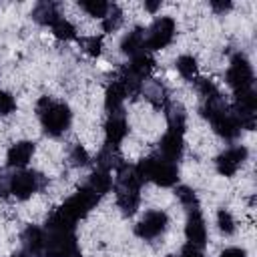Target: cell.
I'll list each match as a JSON object with an SVG mask.
<instances>
[{
    "label": "cell",
    "mask_w": 257,
    "mask_h": 257,
    "mask_svg": "<svg viewBox=\"0 0 257 257\" xmlns=\"http://www.w3.org/2000/svg\"><path fill=\"white\" fill-rule=\"evenodd\" d=\"M201 112L203 116L213 124L215 133L225 139V141H235L239 135H241V126H239V120L233 112V108L227 106V102L223 100L221 92H215L211 96L205 98L203 106H201Z\"/></svg>",
    "instance_id": "cell-1"
},
{
    "label": "cell",
    "mask_w": 257,
    "mask_h": 257,
    "mask_svg": "<svg viewBox=\"0 0 257 257\" xmlns=\"http://www.w3.org/2000/svg\"><path fill=\"white\" fill-rule=\"evenodd\" d=\"M143 183L145 181L141 179L137 167L128 163H120L116 167V203L124 215H133L139 209Z\"/></svg>",
    "instance_id": "cell-2"
},
{
    "label": "cell",
    "mask_w": 257,
    "mask_h": 257,
    "mask_svg": "<svg viewBox=\"0 0 257 257\" xmlns=\"http://www.w3.org/2000/svg\"><path fill=\"white\" fill-rule=\"evenodd\" d=\"M36 112H38L44 133L50 137H60L70 126V120H72V112H70L68 104L52 100L50 96H42L38 100Z\"/></svg>",
    "instance_id": "cell-3"
},
{
    "label": "cell",
    "mask_w": 257,
    "mask_h": 257,
    "mask_svg": "<svg viewBox=\"0 0 257 257\" xmlns=\"http://www.w3.org/2000/svg\"><path fill=\"white\" fill-rule=\"evenodd\" d=\"M137 171L143 181H153L159 187H173L179 181V167L177 163H171L163 159L161 155H153L143 159L137 165Z\"/></svg>",
    "instance_id": "cell-4"
},
{
    "label": "cell",
    "mask_w": 257,
    "mask_h": 257,
    "mask_svg": "<svg viewBox=\"0 0 257 257\" xmlns=\"http://www.w3.org/2000/svg\"><path fill=\"white\" fill-rule=\"evenodd\" d=\"M40 257H82L74 231H46Z\"/></svg>",
    "instance_id": "cell-5"
},
{
    "label": "cell",
    "mask_w": 257,
    "mask_h": 257,
    "mask_svg": "<svg viewBox=\"0 0 257 257\" xmlns=\"http://www.w3.org/2000/svg\"><path fill=\"white\" fill-rule=\"evenodd\" d=\"M253 68L245 54H235L231 58L229 70H227V82L233 88V94H241L247 90H253Z\"/></svg>",
    "instance_id": "cell-6"
},
{
    "label": "cell",
    "mask_w": 257,
    "mask_h": 257,
    "mask_svg": "<svg viewBox=\"0 0 257 257\" xmlns=\"http://www.w3.org/2000/svg\"><path fill=\"white\" fill-rule=\"evenodd\" d=\"M98 199L100 197H96L86 185L84 187H80L72 197H68L66 201H64V205L58 209L62 215H66L72 223H76V221H80V219H84L88 213H90V209L98 203Z\"/></svg>",
    "instance_id": "cell-7"
},
{
    "label": "cell",
    "mask_w": 257,
    "mask_h": 257,
    "mask_svg": "<svg viewBox=\"0 0 257 257\" xmlns=\"http://www.w3.org/2000/svg\"><path fill=\"white\" fill-rule=\"evenodd\" d=\"M175 36V20L171 16H161L145 32V50H161L171 44Z\"/></svg>",
    "instance_id": "cell-8"
},
{
    "label": "cell",
    "mask_w": 257,
    "mask_h": 257,
    "mask_svg": "<svg viewBox=\"0 0 257 257\" xmlns=\"http://www.w3.org/2000/svg\"><path fill=\"white\" fill-rule=\"evenodd\" d=\"M42 185H44L42 175H38V173H34V171H16V173L10 177V181H8V191H10L16 199L24 201V199L32 197Z\"/></svg>",
    "instance_id": "cell-9"
},
{
    "label": "cell",
    "mask_w": 257,
    "mask_h": 257,
    "mask_svg": "<svg viewBox=\"0 0 257 257\" xmlns=\"http://www.w3.org/2000/svg\"><path fill=\"white\" fill-rule=\"evenodd\" d=\"M167 225H169V217H167L165 211H149L135 225V233H137V237L149 241V239H155V237L163 235Z\"/></svg>",
    "instance_id": "cell-10"
},
{
    "label": "cell",
    "mask_w": 257,
    "mask_h": 257,
    "mask_svg": "<svg viewBox=\"0 0 257 257\" xmlns=\"http://www.w3.org/2000/svg\"><path fill=\"white\" fill-rule=\"evenodd\" d=\"M247 155H249V151H247V147H243V145L229 147L227 151H223V153L215 159L217 171H219L223 177H233V175L241 169V165L245 163Z\"/></svg>",
    "instance_id": "cell-11"
},
{
    "label": "cell",
    "mask_w": 257,
    "mask_h": 257,
    "mask_svg": "<svg viewBox=\"0 0 257 257\" xmlns=\"http://www.w3.org/2000/svg\"><path fill=\"white\" fill-rule=\"evenodd\" d=\"M126 133H128V124H126L124 112L122 110L110 112L108 114V120L104 124V143H106V147L118 149V145L122 143V139L126 137Z\"/></svg>",
    "instance_id": "cell-12"
},
{
    "label": "cell",
    "mask_w": 257,
    "mask_h": 257,
    "mask_svg": "<svg viewBox=\"0 0 257 257\" xmlns=\"http://www.w3.org/2000/svg\"><path fill=\"white\" fill-rule=\"evenodd\" d=\"M185 237L191 245H197V247H203L207 243V227L199 207L189 209L187 223H185Z\"/></svg>",
    "instance_id": "cell-13"
},
{
    "label": "cell",
    "mask_w": 257,
    "mask_h": 257,
    "mask_svg": "<svg viewBox=\"0 0 257 257\" xmlns=\"http://www.w3.org/2000/svg\"><path fill=\"white\" fill-rule=\"evenodd\" d=\"M159 149H161V157L163 159H167L171 163H177L183 157V149H185L183 135L175 133V131H167L165 137L159 143Z\"/></svg>",
    "instance_id": "cell-14"
},
{
    "label": "cell",
    "mask_w": 257,
    "mask_h": 257,
    "mask_svg": "<svg viewBox=\"0 0 257 257\" xmlns=\"http://www.w3.org/2000/svg\"><path fill=\"white\" fill-rule=\"evenodd\" d=\"M32 155H34V145L30 141H18V143H14L8 149V155H6L8 167H12V169H24L30 163Z\"/></svg>",
    "instance_id": "cell-15"
},
{
    "label": "cell",
    "mask_w": 257,
    "mask_h": 257,
    "mask_svg": "<svg viewBox=\"0 0 257 257\" xmlns=\"http://www.w3.org/2000/svg\"><path fill=\"white\" fill-rule=\"evenodd\" d=\"M126 96H128V92H126L124 82H122L120 78H114V80L108 84L106 94H104V106H106L108 114L122 110V102H124Z\"/></svg>",
    "instance_id": "cell-16"
},
{
    "label": "cell",
    "mask_w": 257,
    "mask_h": 257,
    "mask_svg": "<svg viewBox=\"0 0 257 257\" xmlns=\"http://www.w3.org/2000/svg\"><path fill=\"white\" fill-rule=\"evenodd\" d=\"M22 245L28 257H40L44 249V231L34 225L26 227V231L22 233Z\"/></svg>",
    "instance_id": "cell-17"
},
{
    "label": "cell",
    "mask_w": 257,
    "mask_h": 257,
    "mask_svg": "<svg viewBox=\"0 0 257 257\" xmlns=\"http://www.w3.org/2000/svg\"><path fill=\"white\" fill-rule=\"evenodd\" d=\"M145 32H147V30H143V28H135L133 32H128V34L122 38V42H120L122 52L128 54L131 58L137 56V54H141V52H147V50H145Z\"/></svg>",
    "instance_id": "cell-18"
},
{
    "label": "cell",
    "mask_w": 257,
    "mask_h": 257,
    "mask_svg": "<svg viewBox=\"0 0 257 257\" xmlns=\"http://www.w3.org/2000/svg\"><path fill=\"white\" fill-rule=\"evenodd\" d=\"M153 66H155V60L151 58V54H149V52H141V54H137V56L131 58V64L126 66V70H128L133 76L145 80V78H149Z\"/></svg>",
    "instance_id": "cell-19"
},
{
    "label": "cell",
    "mask_w": 257,
    "mask_h": 257,
    "mask_svg": "<svg viewBox=\"0 0 257 257\" xmlns=\"http://www.w3.org/2000/svg\"><path fill=\"white\" fill-rule=\"evenodd\" d=\"M32 18L38 22V24H42V26H52L58 18H62L60 14H58V8H56V4L54 2H40V4H36V8L32 10Z\"/></svg>",
    "instance_id": "cell-20"
},
{
    "label": "cell",
    "mask_w": 257,
    "mask_h": 257,
    "mask_svg": "<svg viewBox=\"0 0 257 257\" xmlns=\"http://www.w3.org/2000/svg\"><path fill=\"white\" fill-rule=\"evenodd\" d=\"M86 187H88L96 197H102V195H106V193L112 189V177H110V173L96 169V171L88 177Z\"/></svg>",
    "instance_id": "cell-21"
},
{
    "label": "cell",
    "mask_w": 257,
    "mask_h": 257,
    "mask_svg": "<svg viewBox=\"0 0 257 257\" xmlns=\"http://www.w3.org/2000/svg\"><path fill=\"white\" fill-rule=\"evenodd\" d=\"M167 120H169V131L175 133H185V124H187V114L185 108L179 102H167Z\"/></svg>",
    "instance_id": "cell-22"
},
{
    "label": "cell",
    "mask_w": 257,
    "mask_h": 257,
    "mask_svg": "<svg viewBox=\"0 0 257 257\" xmlns=\"http://www.w3.org/2000/svg\"><path fill=\"white\" fill-rule=\"evenodd\" d=\"M143 90H145V96L155 104V106H167V90H165V86L161 84V82H157V80H145L143 82Z\"/></svg>",
    "instance_id": "cell-23"
},
{
    "label": "cell",
    "mask_w": 257,
    "mask_h": 257,
    "mask_svg": "<svg viewBox=\"0 0 257 257\" xmlns=\"http://www.w3.org/2000/svg\"><path fill=\"white\" fill-rule=\"evenodd\" d=\"M120 163H122V161H120L116 149L106 147V145H104V149H102V151L98 153V157H96V169L106 171V173H110L112 169H116Z\"/></svg>",
    "instance_id": "cell-24"
},
{
    "label": "cell",
    "mask_w": 257,
    "mask_h": 257,
    "mask_svg": "<svg viewBox=\"0 0 257 257\" xmlns=\"http://www.w3.org/2000/svg\"><path fill=\"white\" fill-rule=\"evenodd\" d=\"M177 70L181 72L183 78L195 80L197 78V60L191 54H183V56L177 58Z\"/></svg>",
    "instance_id": "cell-25"
},
{
    "label": "cell",
    "mask_w": 257,
    "mask_h": 257,
    "mask_svg": "<svg viewBox=\"0 0 257 257\" xmlns=\"http://www.w3.org/2000/svg\"><path fill=\"white\" fill-rule=\"evenodd\" d=\"M78 4H80V8L84 12H88L94 18H104L106 12H108V8H110V4L104 2V0H80Z\"/></svg>",
    "instance_id": "cell-26"
},
{
    "label": "cell",
    "mask_w": 257,
    "mask_h": 257,
    "mask_svg": "<svg viewBox=\"0 0 257 257\" xmlns=\"http://www.w3.org/2000/svg\"><path fill=\"white\" fill-rule=\"evenodd\" d=\"M50 28H52L54 36L60 38V40H74L76 38V28L68 20H64V18H58Z\"/></svg>",
    "instance_id": "cell-27"
},
{
    "label": "cell",
    "mask_w": 257,
    "mask_h": 257,
    "mask_svg": "<svg viewBox=\"0 0 257 257\" xmlns=\"http://www.w3.org/2000/svg\"><path fill=\"white\" fill-rule=\"evenodd\" d=\"M120 22H122V10H120L116 4H110L106 16L102 18V28H104V32L116 30V28L120 26Z\"/></svg>",
    "instance_id": "cell-28"
},
{
    "label": "cell",
    "mask_w": 257,
    "mask_h": 257,
    "mask_svg": "<svg viewBox=\"0 0 257 257\" xmlns=\"http://www.w3.org/2000/svg\"><path fill=\"white\" fill-rule=\"evenodd\" d=\"M217 225H219V231L225 233V235H233V233H235V219H233V215H231L229 211H225V209H221V211L217 213Z\"/></svg>",
    "instance_id": "cell-29"
},
{
    "label": "cell",
    "mask_w": 257,
    "mask_h": 257,
    "mask_svg": "<svg viewBox=\"0 0 257 257\" xmlns=\"http://www.w3.org/2000/svg\"><path fill=\"white\" fill-rule=\"evenodd\" d=\"M177 197H179V201L187 207V211H189V209L199 207L197 195H195V191H193L191 187H177Z\"/></svg>",
    "instance_id": "cell-30"
},
{
    "label": "cell",
    "mask_w": 257,
    "mask_h": 257,
    "mask_svg": "<svg viewBox=\"0 0 257 257\" xmlns=\"http://www.w3.org/2000/svg\"><path fill=\"white\" fill-rule=\"evenodd\" d=\"M14 110H16L14 96L10 92H6V90H0V116H6L10 112H14Z\"/></svg>",
    "instance_id": "cell-31"
},
{
    "label": "cell",
    "mask_w": 257,
    "mask_h": 257,
    "mask_svg": "<svg viewBox=\"0 0 257 257\" xmlns=\"http://www.w3.org/2000/svg\"><path fill=\"white\" fill-rule=\"evenodd\" d=\"M70 163H72L74 167H84V165H88V153L84 151V147L74 145V147L70 149Z\"/></svg>",
    "instance_id": "cell-32"
},
{
    "label": "cell",
    "mask_w": 257,
    "mask_h": 257,
    "mask_svg": "<svg viewBox=\"0 0 257 257\" xmlns=\"http://www.w3.org/2000/svg\"><path fill=\"white\" fill-rule=\"evenodd\" d=\"M82 46H84V50L90 56H98L100 54V48H102V40H100V36H90V38H84L82 40Z\"/></svg>",
    "instance_id": "cell-33"
},
{
    "label": "cell",
    "mask_w": 257,
    "mask_h": 257,
    "mask_svg": "<svg viewBox=\"0 0 257 257\" xmlns=\"http://www.w3.org/2000/svg\"><path fill=\"white\" fill-rule=\"evenodd\" d=\"M181 257H205V253L201 251V247L187 243V245L183 247V251H181Z\"/></svg>",
    "instance_id": "cell-34"
},
{
    "label": "cell",
    "mask_w": 257,
    "mask_h": 257,
    "mask_svg": "<svg viewBox=\"0 0 257 257\" xmlns=\"http://www.w3.org/2000/svg\"><path fill=\"white\" fill-rule=\"evenodd\" d=\"M219 257H247V251L241 247H227L225 251H221Z\"/></svg>",
    "instance_id": "cell-35"
},
{
    "label": "cell",
    "mask_w": 257,
    "mask_h": 257,
    "mask_svg": "<svg viewBox=\"0 0 257 257\" xmlns=\"http://www.w3.org/2000/svg\"><path fill=\"white\" fill-rule=\"evenodd\" d=\"M211 6H213L215 12H225V10H229L233 4H231L229 0H211Z\"/></svg>",
    "instance_id": "cell-36"
},
{
    "label": "cell",
    "mask_w": 257,
    "mask_h": 257,
    "mask_svg": "<svg viewBox=\"0 0 257 257\" xmlns=\"http://www.w3.org/2000/svg\"><path fill=\"white\" fill-rule=\"evenodd\" d=\"M145 8H147L149 12H157V10L161 8V0H157V2H145Z\"/></svg>",
    "instance_id": "cell-37"
},
{
    "label": "cell",
    "mask_w": 257,
    "mask_h": 257,
    "mask_svg": "<svg viewBox=\"0 0 257 257\" xmlns=\"http://www.w3.org/2000/svg\"><path fill=\"white\" fill-rule=\"evenodd\" d=\"M12 257H28V255H26V253L22 251V253H16V255H12Z\"/></svg>",
    "instance_id": "cell-38"
},
{
    "label": "cell",
    "mask_w": 257,
    "mask_h": 257,
    "mask_svg": "<svg viewBox=\"0 0 257 257\" xmlns=\"http://www.w3.org/2000/svg\"><path fill=\"white\" fill-rule=\"evenodd\" d=\"M167 257H177V255H167Z\"/></svg>",
    "instance_id": "cell-39"
}]
</instances>
